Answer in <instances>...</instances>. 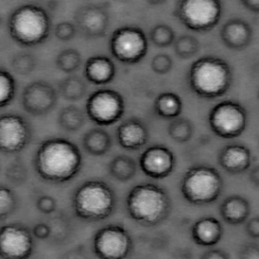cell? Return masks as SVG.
Here are the masks:
<instances>
[{
	"mask_svg": "<svg viewBox=\"0 0 259 259\" xmlns=\"http://www.w3.org/2000/svg\"><path fill=\"white\" fill-rule=\"evenodd\" d=\"M82 155L74 143L54 138L41 143L36 151L35 170L48 182L63 183L70 181L80 172Z\"/></svg>",
	"mask_w": 259,
	"mask_h": 259,
	"instance_id": "1",
	"label": "cell"
},
{
	"mask_svg": "<svg viewBox=\"0 0 259 259\" xmlns=\"http://www.w3.org/2000/svg\"><path fill=\"white\" fill-rule=\"evenodd\" d=\"M171 206L168 193L151 183L136 186L127 196L128 214L144 227H155L162 223L169 214Z\"/></svg>",
	"mask_w": 259,
	"mask_h": 259,
	"instance_id": "2",
	"label": "cell"
},
{
	"mask_svg": "<svg viewBox=\"0 0 259 259\" xmlns=\"http://www.w3.org/2000/svg\"><path fill=\"white\" fill-rule=\"evenodd\" d=\"M233 82V72L224 60L204 56L191 65L189 85L195 95L204 99L221 97Z\"/></svg>",
	"mask_w": 259,
	"mask_h": 259,
	"instance_id": "3",
	"label": "cell"
},
{
	"mask_svg": "<svg viewBox=\"0 0 259 259\" xmlns=\"http://www.w3.org/2000/svg\"><path fill=\"white\" fill-rule=\"evenodd\" d=\"M50 24V17L45 9L35 5H24L17 8L10 17V35L19 45L35 46L48 38Z\"/></svg>",
	"mask_w": 259,
	"mask_h": 259,
	"instance_id": "4",
	"label": "cell"
},
{
	"mask_svg": "<svg viewBox=\"0 0 259 259\" xmlns=\"http://www.w3.org/2000/svg\"><path fill=\"white\" fill-rule=\"evenodd\" d=\"M72 204L77 217L87 221H103L114 209V193L104 182L89 181L74 192Z\"/></svg>",
	"mask_w": 259,
	"mask_h": 259,
	"instance_id": "5",
	"label": "cell"
},
{
	"mask_svg": "<svg viewBox=\"0 0 259 259\" xmlns=\"http://www.w3.org/2000/svg\"><path fill=\"white\" fill-rule=\"evenodd\" d=\"M223 179L216 168L195 166L187 169L182 181V194L194 205L212 203L221 196Z\"/></svg>",
	"mask_w": 259,
	"mask_h": 259,
	"instance_id": "6",
	"label": "cell"
},
{
	"mask_svg": "<svg viewBox=\"0 0 259 259\" xmlns=\"http://www.w3.org/2000/svg\"><path fill=\"white\" fill-rule=\"evenodd\" d=\"M221 10L219 0H182L177 3L175 15L189 30L206 32L219 24Z\"/></svg>",
	"mask_w": 259,
	"mask_h": 259,
	"instance_id": "7",
	"label": "cell"
},
{
	"mask_svg": "<svg viewBox=\"0 0 259 259\" xmlns=\"http://www.w3.org/2000/svg\"><path fill=\"white\" fill-rule=\"evenodd\" d=\"M208 120L215 135L222 139H235L246 128L247 112L238 102L225 100L212 107Z\"/></svg>",
	"mask_w": 259,
	"mask_h": 259,
	"instance_id": "8",
	"label": "cell"
},
{
	"mask_svg": "<svg viewBox=\"0 0 259 259\" xmlns=\"http://www.w3.org/2000/svg\"><path fill=\"white\" fill-rule=\"evenodd\" d=\"M85 110L90 120L98 125H112L124 115V98L115 90L100 89L89 96Z\"/></svg>",
	"mask_w": 259,
	"mask_h": 259,
	"instance_id": "9",
	"label": "cell"
},
{
	"mask_svg": "<svg viewBox=\"0 0 259 259\" xmlns=\"http://www.w3.org/2000/svg\"><path fill=\"white\" fill-rule=\"evenodd\" d=\"M110 48L112 56L119 62L136 64L147 54V38L138 27H122L112 34Z\"/></svg>",
	"mask_w": 259,
	"mask_h": 259,
	"instance_id": "10",
	"label": "cell"
},
{
	"mask_svg": "<svg viewBox=\"0 0 259 259\" xmlns=\"http://www.w3.org/2000/svg\"><path fill=\"white\" fill-rule=\"evenodd\" d=\"M93 247L100 258L123 259L131 253L133 240L124 227L109 225L96 233Z\"/></svg>",
	"mask_w": 259,
	"mask_h": 259,
	"instance_id": "11",
	"label": "cell"
},
{
	"mask_svg": "<svg viewBox=\"0 0 259 259\" xmlns=\"http://www.w3.org/2000/svg\"><path fill=\"white\" fill-rule=\"evenodd\" d=\"M33 248L32 234L26 227L10 224L1 228L0 254L2 258H28L32 254Z\"/></svg>",
	"mask_w": 259,
	"mask_h": 259,
	"instance_id": "12",
	"label": "cell"
},
{
	"mask_svg": "<svg viewBox=\"0 0 259 259\" xmlns=\"http://www.w3.org/2000/svg\"><path fill=\"white\" fill-rule=\"evenodd\" d=\"M30 130L19 115L5 114L0 118V149L7 154L20 152L30 141Z\"/></svg>",
	"mask_w": 259,
	"mask_h": 259,
	"instance_id": "13",
	"label": "cell"
},
{
	"mask_svg": "<svg viewBox=\"0 0 259 259\" xmlns=\"http://www.w3.org/2000/svg\"><path fill=\"white\" fill-rule=\"evenodd\" d=\"M22 99L26 112L34 116H42L56 106L57 95L52 85L39 80L27 85L23 92Z\"/></svg>",
	"mask_w": 259,
	"mask_h": 259,
	"instance_id": "14",
	"label": "cell"
},
{
	"mask_svg": "<svg viewBox=\"0 0 259 259\" xmlns=\"http://www.w3.org/2000/svg\"><path fill=\"white\" fill-rule=\"evenodd\" d=\"M176 159L173 152L168 148L154 145L141 154L139 165L143 173L153 179H163L174 169Z\"/></svg>",
	"mask_w": 259,
	"mask_h": 259,
	"instance_id": "15",
	"label": "cell"
},
{
	"mask_svg": "<svg viewBox=\"0 0 259 259\" xmlns=\"http://www.w3.org/2000/svg\"><path fill=\"white\" fill-rule=\"evenodd\" d=\"M74 20L83 34L93 38L105 36L109 24V17L106 11L93 5L83 6L77 10Z\"/></svg>",
	"mask_w": 259,
	"mask_h": 259,
	"instance_id": "16",
	"label": "cell"
},
{
	"mask_svg": "<svg viewBox=\"0 0 259 259\" xmlns=\"http://www.w3.org/2000/svg\"><path fill=\"white\" fill-rule=\"evenodd\" d=\"M222 41L231 50H243L250 45L252 30L243 19L233 18L227 21L221 30Z\"/></svg>",
	"mask_w": 259,
	"mask_h": 259,
	"instance_id": "17",
	"label": "cell"
},
{
	"mask_svg": "<svg viewBox=\"0 0 259 259\" xmlns=\"http://www.w3.org/2000/svg\"><path fill=\"white\" fill-rule=\"evenodd\" d=\"M219 163L227 173L242 174L250 168V150L244 145H227L220 153Z\"/></svg>",
	"mask_w": 259,
	"mask_h": 259,
	"instance_id": "18",
	"label": "cell"
},
{
	"mask_svg": "<svg viewBox=\"0 0 259 259\" xmlns=\"http://www.w3.org/2000/svg\"><path fill=\"white\" fill-rule=\"evenodd\" d=\"M117 136L121 147L126 150H139L148 141L146 127L136 119H130L121 124L117 131Z\"/></svg>",
	"mask_w": 259,
	"mask_h": 259,
	"instance_id": "19",
	"label": "cell"
},
{
	"mask_svg": "<svg viewBox=\"0 0 259 259\" xmlns=\"http://www.w3.org/2000/svg\"><path fill=\"white\" fill-rule=\"evenodd\" d=\"M192 239L201 246H212L221 241L223 227L217 219L206 217L196 221L191 229Z\"/></svg>",
	"mask_w": 259,
	"mask_h": 259,
	"instance_id": "20",
	"label": "cell"
},
{
	"mask_svg": "<svg viewBox=\"0 0 259 259\" xmlns=\"http://www.w3.org/2000/svg\"><path fill=\"white\" fill-rule=\"evenodd\" d=\"M116 74V68L112 60L106 56H93L85 65V76L95 85H106L112 82Z\"/></svg>",
	"mask_w": 259,
	"mask_h": 259,
	"instance_id": "21",
	"label": "cell"
},
{
	"mask_svg": "<svg viewBox=\"0 0 259 259\" xmlns=\"http://www.w3.org/2000/svg\"><path fill=\"white\" fill-rule=\"evenodd\" d=\"M250 212L249 201L239 195H232L223 201L221 214L227 223L238 226L247 220Z\"/></svg>",
	"mask_w": 259,
	"mask_h": 259,
	"instance_id": "22",
	"label": "cell"
},
{
	"mask_svg": "<svg viewBox=\"0 0 259 259\" xmlns=\"http://www.w3.org/2000/svg\"><path fill=\"white\" fill-rule=\"evenodd\" d=\"M111 146V136L104 130H90L83 138V147L93 156H103L109 151Z\"/></svg>",
	"mask_w": 259,
	"mask_h": 259,
	"instance_id": "23",
	"label": "cell"
},
{
	"mask_svg": "<svg viewBox=\"0 0 259 259\" xmlns=\"http://www.w3.org/2000/svg\"><path fill=\"white\" fill-rule=\"evenodd\" d=\"M155 110L161 118H176L183 111V101L175 93H162L155 100Z\"/></svg>",
	"mask_w": 259,
	"mask_h": 259,
	"instance_id": "24",
	"label": "cell"
},
{
	"mask_svg": "<svg viewBox=\"0 0 259 259\" xmlns=\"http://www.w3.org/2000/svg\"><path fill=\"white\" fill-rule=\"evenodd\" d=\"M137 173V164L129 156L119 155L115 156L110 163V174L120 182H127L133 179Z\"/></svg>",
	"mask_w": 259,
	"mask_h": 259,
	"instance_id": "25",
	"label": "cell"
},
{
	"mask_svg": "<svg viewBox=\"0 0 259 259\" xmlns=\"http://www.w3.org/2000/svg\"><path fill=\"white\" fill-rule=\"evenodd\" d=\"M58 121L66 131L76 132L84 125L85 117L82 111L74 106H67L60 112Z\"/></svg>",
	"mask_w": 259,
	"mask_h": 259,
	"instance_id": "26",
	"label": "cell"
},
{
	"mask_svg": "<svg viewBox=\"0 0 259 259\" xmlns=\"http://www.w3.org/2000/svg\"><path fill=\"white\" fill-rule=\"evenodd\" d=\"M60 91L65 100L76 101L84 97L87 87L79 77L69 76L60 84Z\"/></svg>",
	"mask_w": 259,
	"mask_h": 259,
	"instance_id": "27",
	"label": "cell"
},
{
	"mask_svg": "<svg viewBox=\"0 0 259 259\" xmlns=\"http://www.w3.org/2000/svg\"><path fill=\"white\" fill-rule=\"evenodd\" d=\"M168 135L179 144L189 142L194 134V125L187 118H176L168 124Z\"/></svg>",
	"mask_w": 259,
	"mask_h": 259,
	"instance_id": "28",
	"label": "cell"
},
{
	"mask_svg": "<svg viewBox=\"0 0 259 259\" xmlns=\"http://www.w3.org/2000/svg\"><path fill=\"white\" fill-rule=\"evenodd\" d=\"M200 50V42L192 35H182L175 44V52L182 59H189Z\"/></svg>",
	"mask_w": 259,
	"mask_h": 259,
	"instance_id": "29",
	"label": "cell"
},
{
	"mask_svg": "<svg viewBox=\"0 0 259 259\" xmlns=\"http://www.w3.org/2000/svg\"><path fill=\"white\" fill-rule=\"evenodd\" d=\"M81 64V56L74 49L63 50L58 55L56 65L59 69L65 73H73L80 68Z\"/></svg>",
	"mask_w": 259,
	"mask_h": 259,
	"instance_id": "30",
	"label": "cell"
},
{
	"mask_svg": "<svg viewBox=\"0 0 259 259\" xmlns=\"http://www.w3.org/2000/svg\"><path fill=\"white\" fill-rule=\"evenodd\" d=\"M15 80L8 71H0V106H8L15 95Z\"/></svg>",
	"mask_w": 259,
	"mask_h": 259,
	"instance_id": "31",
	"label": "cell"
},
{
	"mask_svg": "<svg viewBox=\"0 0 259 259\" xmlns=\"http://www.w3.org/2000/svg\"><path fill=\"white\" fill-rule=\"evenodd\" d=\"M150 36L154 45L159 48L168 47L175 41L174 30L167 24H158L154 27Z\"/></svg>",
	"mask_w": 259,
	"mask_h": 259,
	"instance_id": "32",
	"label": "cell"
},
{
	"mask_svg": "<svg viewBox=\"0 0 259 259\" xmlns=\"http://www.w3.org/2000/svg\"><path fill=\"white\" fill-rule=\"evenodd\" d=\"M12 66L17 74L27 75L34 70L35 59L30 54L18 53L13 57Z\"/></svg>",
	"mask_w": 259,
	"mask_h": 259,
	"instance_id": "33",
	"label": "cell"
},
{
	"mask_svg": "<svg viewBox=\"0 0 259 259\" xmlns=\"http://www.w3.org/2000/svg\"><path fill=\"white\" fill-rule=\"evenodd\" d=\"M17 205L15 194L8 188L0 189V216L3 221L14 212Z\"/></svg>",
	"mask_w": 259,
	"mask_h": 259,
	"instance_id": "34",
	"label": "cell"
},
{
	"mask_svg": "<svg viewBox=\"0 0 259 259\" xmlns=\"http://www.w3.org/2000/svg\"><path fill=\"white\" fill-rule=\"evenodd\" d=\"M151 68L156 74L163 75L168 74L173 67V60L167 54H158L151 61Z\"/></svg>",
	"mask_w": 259,
	"mask_h": 259,
	"instance_id": "35",
	"label": "cell"
},
{
	"mask_svg": "<svg viewBox=\"0 0 259 259\" xmlns=\"http://www.w3.org/2000/svg\"><path fill=\"white\" fill-rule=\"evenodd\" d=\"M76 34V29L74 24L69 22H62L57 24L55 29V35L61 41H70Z\"/></svg>",
	"mask_w": 259,
	"mask_h": 259,
	"instance_id": "36",
	"label": "cell"
},
{
	"mask_svg": "<svg viewBox=\"0 0 259 259\" xmlns=\"http://www.w3.org/2000/svg\"><path fill=\"white\" fill-rule=\"evenodd\" d=\"M36 207L40 212L45 214H50L55 212L56 207V200L51 196L45 195L39 198L36 202Z\"/></svg>",
	"mask_w": 259,
	"mask_h": 259,
	"instance_id": "37",
	"label": "cell"
},
{
	"mask_svg": "<svg viewBox=\"0 0 259 259\" xmlns=\"http://www.w3.org/2000/svg\"><path fill=\"white\" fill-rule=\"evenodd\" d=\"M239 257L244 259H258V246L255 245V244H249V245H246V246L243 248V250H241Z\"/></svg>",
	"mask_w": 259,
	"mask_h": 259,
	"instance_id": "38",
	"label": "cell"
},
{
	"mask_svg": "<svg viewBox=\"0 0 259 259\" xmlns=\"http://www.w3.org/2000/svg\"><path fill=\"white\" fill-rule=\"evenodd\" d=\"M246 233L252 239H257L259 238V218L258 216L250 219L246 225Z\"/></svg>",
	"mask_w": 259,
	"mask_h": 259,
	"instance_id": "39",
	"label": "cell"
},
{
	"mask_svg": "<svg viewBox=\"0 0 259 259\" xmlns=\"http://www.w3.org/2000/svg\"><path fill=\"white\" fill-rule=\"evenodd\" d=\"M33 235L41 240L47 239L50 235V227L48 225L44 224V223L35 225L33 228Z\"/></svg>",
	"mask_w": 259,
	"mask_h": 259,
	"instance_id": "40",
	"label": "cell"
},
{
	"mask_svg": "<svg viewBox=\"0 0 259 259\" xmlns=\"http://www.w3.org/2000/svg\"><path fill=\"white\" fill-rule=\"evenodd\" d=\"M203 259H227L230 258L229 255L221 250H211L206 251L201 256Z\"/></svg>",
	"mask_w": 259,
	"mask_h": 259,
	"instance_id": "41",
	"label": "cell"
},
{
	"mask_svg": "<svg viewBox=\"0 0 259 259\" xmlns=\"http://www.w3.org/2000/svg\"><path fill=\"white\" fill-rule=\"evenodd\" d=\"M241 4L250 12H253V13H258V0H242Z\"/></svg>",
	"mask_w": 259,
	"mask_h": 259,
	"instance_id": "42",
	"label": "cell"
},
{
	"mask_svg": "<svg viewBox=\"0 0 259 259\" xmlns=\"http://www.w3.org/2000/svg\"><path fill=\"white\" fill-rule=\"evenodd\" d=\"M250 179L253 185L258 187L259 184V168L258 166H256V168H252V170L250 171Z\"/></svg>",
	"mask_w": 259,
	"mask_h": 259,
	"instance_id": "43",
	"label": "cell"
}]
</instances>
